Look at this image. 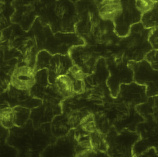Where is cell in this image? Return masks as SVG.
<instances>
[{
  "mask_svg": "<svg viewBox=\"0 0 158 157\" xmlns=\"http://www.w3.org/2000/svg\"><path fill=\"white\" fill-rule=\"evenodd\" d=\"M79 125L82 130L89 133L97 129L94 116L92 114H88L84 117L81 120Z\"/></svg>",
  "mask_w": 158,
  "mask_h": 157,
  "instance_id": "603a6c76",
  "label": "cell"
},
{
  "mask_svg": "<svg viewBox=\"0 0 158 157\" xmlns=\"http://www.w3.org/2000/svg\"><path fill=\"white\" fill-rule=\"evenodd\" d=\"M145 85H139L135 82L121 84L118 97L115 99L122 101L126 105L135 107L146 102L148 97L146 93Z\"/></svg>",
  "mask_w": 158,
  "mask_h": 157,
  "instance_id": "9c48e42d",
  "label": "cell"
},
{
  "mask_svg": "<svg viewBox=\"0 0 158 157\" xmlns=\"http://www.w3.org/2000/svg\"><path fill=\"white\" fill-rule=\"evenodd\" d=\"M109 76L105 57H101L97 61L93 72L85 77V88L91 87L108 88L106 82Z\"/></svg>",
  "mask_w": 158,
  "mask_h": 157,
  "instance_id": "4fadbf2b",
  "label": "cell"
},
{
  "mask_svg": "<svg viewBox=\"0 0 158 157\" xmlns=\"http://www.w3.org/2000/svg\"><path fill=\"white\" fill-rule=\"evenodd\" d=\"M73 65L69 54L63 55L57 54L53 55L48 68L49 83L52 85L57 77L67 75L69 68Z\"/></svg>",
  "mask_w": 158,
  "mask_h": 157,
  "instance_id": "7c38bea8",
  "label": "cell"
},
{
  "mask_svg": "<svg viewBox=\"0 0 158 157\" xmlns=\"http://www.w3.org/2000/svg\"><path fill=\"white\" fill-rule=\"evenodd\" d=\"M13 109L15 115V126H21L28 119L30 113V110L19 106L14 107Z\"/></svg>",
  "mask_w": 158,
  "mask_h": 157,
  "instance_id": "7402d4cb",
  "label": "cell"
},
{
  "mask_svg": "<svg viewBox=\"0 0 158 157\" xmlns=\"http://www.w3.org/2000/svg\"><path fill=\"white\" fill-rule=\"evenodd\" d=\"M3 39V34L2 31H0V43L2 42Z\"/></svg>",
  "mask_w": 158,
  "mask_h": 157,
  "instance_id": "f546056e",
  "label": "cell"
},
{
  "mask_svg": "<svg viewBox=\"0 0 158 157\" xmlns=\"http://www.w3.org/2000/svg\"><path fill=\"white\" fill-rule=\"evenodd\" d=\"M0 125L5 129H10L15 126L13 108L6 106L0 109Z\"/></svg>",
  "mask_w": 158,
  "mask_h": 157,
  "instance_id": "ac0fdd59",
  "label": "cell"
},
{
  "mask_svg": "<svg viewBox=\"0 0 158 157\" xmlns=\"http://www.w3.org/2000/svg\"><path fill=\"white\" fill-rule=\"evenodd\" d=\"M85 44L83 39L76 32H58L53 34L49 25L44 27L42 50L52 55H67L72 48Z\"/></svg>",
  "mask_w": 158,
  "mask_h": 157,
  "instance_id": "277c9868",
  "label": "cell"
},
{
  "mask_svg": "<svg viewBox=\"0 0 158 157\" xmlns=\"http://www.w3.org/2000/svg\"><path fill=\"white\" fill-rule=\"evenodd\" d=\"M148 41L152 49L158 50V27L152 28L151 31L149 34Z\"/></svg>",
  "mask_w": 158,
  "mask_h": 157,
  "instance_id": "484cf974",
  "label": "cell"
},
{
  "mask_svg": "<svg viewBox=\"0 0 158 157\" xmlns=\"http://www.w3.org/2000/svg\"><path fill=\"white\" fill-rule=\"evenodd\" d=\"M158 52L157 49H152L147 53L144 58L155 70H158Z\"/></svg>",
  "mask_w": 158,
  "mask_h": 157,
  "instance_id": "d4e9b609",
  "label": "cell"
},
{
  "mask_svg": "<svg viewBox=\"0 0 158 157\" xmlns=\"http://www.w3.org/2000/svg\"><path fill=\"white\" fill-rule=\"evenodd\" d=\"M38 17L42 24L49 25L53 34L76 32L79 20L75 4L71 0H57Z\"/></svg>",
  "mask_w": 158,
  "mask_h": 157,
  "instance_id": "6da1fadb",
  "label": "cell"
},
{
  "mask_svg": "<svg viewBox=\"0 0 158 157\" xmlns=\"http://www.w3.org/2000/svg\"><path fill=\"white\" fill-rule=\"evenodd\" d=\"M120 39L115 32L113 21L101 19L93 36L91 46L97 44L106 46L114 43L117 45Z\"/></svg>",
  "mask_w": 158,
  "mask_h": 157,
  "instance_id": "8fae6325",
  "label": "cell"
},
{
  "mask_svg": "<svg viewBox=\"0 0 158 157\" xmlns=\"http://www.w3.org/2000/svg\"><path fill=\"white\" fill-rule=\"evenodd\" d=\"M109 76L107 81L110 96L117 98L121 84L133 81V72L128 66L129 60L121 52L105 57Z\"/></svg>",
  "mask_w": 158,
  "mask_h": 157,
  "instance_id": "3957f363",
  "label": "cell"
},
{
  "mask_svg": "<svg viewBox=\"0 0 158 157\" xmlns=\"http://www.w3.org/2000/svg\"><path fill=\"white\" fill-rule=\"evenodd\" d=\"M52 87L55 93L64 98H71L76 94L72 80L67 75L57 77Z\"/></svg>",
  "mask_w": 158,
  "mask_h": 157,
  "instance_id": "2e32d148",
  "label": "cell"
},
{
  "mask_svg": "<svg viewBox=\"0 0 158 157\" xmlns=\"http://www.w3.org/2000/svg\"><path fill=\"white\" fill-rule=\"evenodd\" d=\"M158 156L157 148L156 147H152L146 150L139 157H157Z\"/></svg>",
  "mask_w": 158,
  "mask_h": 157,
  "instance_id": "83f0119b",
  "label": "cell"
},
{
  "mask_svg": "<svg viewBox=\"0 0 158 157\" xmlns=\"http://www.w3.org/2000/svg\"><path fill=\"white\" fill-rule=\"evenodd\" d=\"M106 138L108 155H113L112 156L132 157V147L141 137L136 131L124 129L109 137L106 136Z\"/></svg>",
  "mask_w": 158,
  "mask_h": 157,
  "instance_id": "5b68a950",
  "label": "cell"
},
{
  "mask_svg": "<svg viewBox=\"0 0 158 157\" xmlns=\"http://www.w3.org/2000/svg\"><path fill=\"white\" fill-rule=\"evenodd\" d=\"M152 1L154 2H158V0H152Z\"/></svg>",
  "mask_w": 158,
  "mask_h": 157,
  "instance_id": "4dcf8cb0",
  "label": "cell"
},
{
  "mask_svg": "<svg viewBox=\"0 0 158 157\" xmlns=\"http://www.w3.org/2000/svg\"><path fill=\"white\" fill-rule=\"evenodd\" d=\"M36 73L32 67L27 65L18 66L11 77V85L15 89L27 90L31 89L36 84Z\"/></svg>",
  "mask_w": 158,
  "mask_h": 157,
  "instance_id": "30bf717a",
  "label": "cell"
},
{
  "mask_svg": "<svg viewBox=\"0 0 158 157\" xmlns=\"http://www.w3.org/2000/svg\"><path fill=\"white\" fill-rule=\"evenodd\" d=\"M121 0H95L96 5L102 3H110V2H120Z\"/></svg>",
  "mask_w": 158,
  "mask_h": 157,
  "instance_id": "f1b7e54d",
  "label": "cell"
},
{
  "mask_svg": "<svg viewBox=\"0 0 158 157\" xmlns=\"http://www.w3.org/2000/svg\"><path fill=\"white\" fill-rule=\"evenodd\" d=\"M52 55L45 50L38 52L36 55L34 69L36 72L38 71L47 68L49 67L50 62Z\"/></svg>",
  "mask_w": 158,
  "mask_h": 157,
  "instance_id": "ffe728a7",
  "label": "cell"
},
{
  "mask_svg": "<svg viewBox=\"0 0 158 157\" xmlns=\"http://www.w3.org/2000/svg\"><path fill=\"white\" fill-rule=\"evenodd\" d=\"M135 109L145 121L157 122L158 95L149 97L146 102L137 105Z\"/></svg>",
  "mask_w": 158,
  "mask_h": 157,
  "instance_id": "9a60e30c",
  "label": "cell"
},
{
  "mask_svg": "<svg viewBox=\"0 0 158 157\" xmlns=\"http://www.w3.org/2000/svg\"><path fill=\"white\" fill-rule=\"evenodd\" d=\"M68 122L71 126H74L78 122L80 123L81 119L80 113L78 112H73L70 113L68 117Z\"/></svg>",
  "mask_w": 158,
  "mask_h": 157,
  "instance_id": "4316f807",
  "label": "cell"
},
{
  "mask_svg": "<svg viewBox=\"0 0 158 157\" xmlns=\"http://www.w3.org/2000/svg\"><path fill=\"white\" fill-rule=\"evenodd\" d=\"M35 10L34 5L30 4L16 8L10 20L12 23L20 25L25 31H28L38 17Z\"/></svg>",
  "mask_w": 158,
  "mask_h": 157,
  "instance_id": "5bb4252c",
  "label": "cell"
},
{
  "mask_svg": "<svg viewBox=\"0 0 158 157\" xmlns=\"http://www.w3.org/2000/svg\"><path fill=\"white\" fill-rule=\"evenodd\" d=\"M88 44L72 48L69 54L74 65L80 67L84 73L89 75L93 72L97 61L103 57Z\"/></svg>",
  "mask_w": 158,
  "mask_h": 157,
  "instance_id": "ba28073f",
  "label": "cell"
},
{
  "mask_svg": "<svg viewBox=\"0 0 158 157\" xmlns=\"http://www.w3.org/2000/svg\"><path fill=\"white\" fill-rule=\"evenodd\" d=\"M152 29L144 28L140 22L132 25L129 34L120 39L117 45L128 60L138 62L143 60L147 53L152 49L148 41Z\"/></svg>",
  "mask_w": 158,
  "mask_h": 157,
  "instance_id": "7a4b0ae2",
  "label": "cell"
},
{
  "mask_svg": "<svg viewBox=\"0 0 158 157\" xmlns=\"http://www.w3.org/2000/svg\"><path fill=\"white\" fill-rule=\"evenodd\" d=\"M128 65L133 72V81L145 85L148 97L157 96L158 70L153 69L145 60L136 62L130 60Z\"/></svg>",
  "mask_w": 158,
  "mask_h": 157,
  "instance_id": "8992f818",
  "label": "cell"
},
{
  "mask_svg": "<svg viewBox=\"0 0 158 157\" xmlns=\"http://www.w3.org/2000/svg\"><path fill=\"white\" fill-rule=\"evenodd\" d=\"M152 138L143 139L141 138L138 140L132 147V157H139L149 148L152 147H156L155 142H153V140H151Z\"/></svg>",
  "mask_w": 158,
  "mask_h": 157,
  "instance_id": "44dd1931",
  "label": "cell"
},
{
  "mask_svg": "<svg viewBox=\"0 0 158 157\" xmlns=\"http://www.w3.org/2000/svg\"><path fill=\"white\" fill-rule=\"evenodd\" d=\"M140 22L145 28H153L158 27V2L156 3L152 9L142 13Z\"/></svg>",
  "mask_w": 158,
  "mask_h": 157,
  "instance_id": "d6986e66",
  "label": "cell"
},
{
  "mask_svg": "<svg viewBox=\"0 0 158 157\" xmlns=\"http://www.w3.org/2000/svg\"><path fill=\"white\" fill-rule=\"evenodd\" d=\"M89 138L94 150L99 153H107L108 145L105 135L97 129L94 132L89 133Z\"/></svg>",
  "mask_w": 158,
  "mask_h": 157,
  "instance_id": "e0dca14e",
  "label": "cell"
},
{
  "mask_svg": "<svg viewBox=\"0 0 158 157\" xmlns=\"http://www.w3.org/2000/svg\"><path fill=\"white\" fill-rule=\"evenodd\" d=\"M156 2L152 0H135V6L141 13H145L152 9Z\"/></svg>",
  "mask_w": 158,
  "mask_h": 157,
  "instance_id": "cb8c5ba5",
  "label": "cell"
},
{
  "mask_svg": "<svg viewBox=\"0 0 158 157\" xmlns=\"http://www.w3.org/2000/svg\"><path fill=\"white\" fill-rule=\"evenodd\" d=\"M122 10L113 21L114 31L119 37H125L132 25L141 21L142 13L135 6V0H121Z\"/></svg>",
  "mask_w": 158,
  "mask_h": 157,
  "instance_id": "52a82bcc",
  "label": "cell"
}]
</instances>
